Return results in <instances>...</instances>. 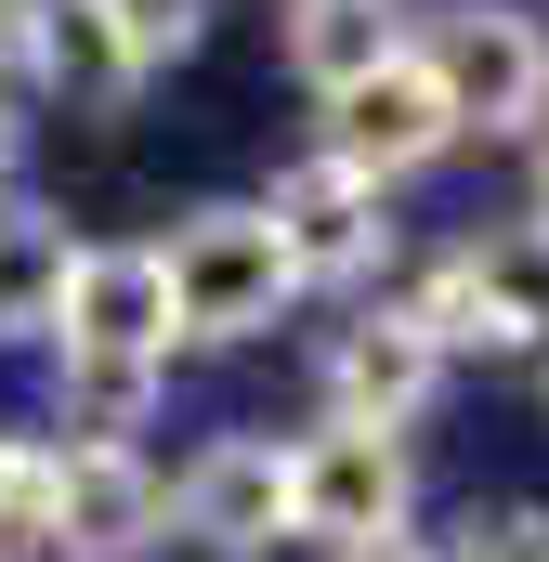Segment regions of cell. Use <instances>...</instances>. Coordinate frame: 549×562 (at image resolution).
<instances>
[{"mask_svg":"<svg viewBox=\"0 0 549 562\" xmlns=\"http://www.w3.org/2000/svg\"><path fill=\"white\" fill-rule=\"evenodd\" d=\"M157 276H170V340H249V327H274V301L301 288L262 210H197L157 249Z\"/></svg>","mask_w":549,"mask_h":562,"instance_id":"cell-1","label":"cell"},{"mask_svg":"<svg viewBox=\"0 0 549 562\" xmlns=\"http://www.w3.org/2000/svg\"><path fill=\"white\" fill-rule=\"evenodd\" d=\"M418 66H432V92H445L458 132H524V119H549V40L524 13H497V0L445 13Z\"/></svg>","mask_w":549,"mask_h":562,"instance_id":"cell-2","label":"cell"},{"mask_svg":"<svg viewBox=\"0 0 549 562\" xmlns=\"http://www.w3.org/2000/svg\"><path fill=\"white\" fill-rule=\"evenodd\" d=\"M393 510H406V458H393V431H314V445H288V537H327V550H380L393 537Z\"/></svg>","mask_w":549,"mask_h":562,"instance_id":"cell-3","label":"cell"},{"mask_svg":"<svg viewBox=\"0 0 549 562\" xmlns=\"http://www.w3.org/2000/svg\"><path fill=\"white\" fill-rule=\"evenodd\" d=\"M157 524H170V497H157V471H144L132 445H66V458H53V524H40V550H66V562H144Z\"/></svg>","mask_w":549,"mask_h":562,"instance_id":"cell-4","label":"cell"},{"mask_svg":"<svg viewBox=\"0 0 549 562\" xmlns=\"http://www.w3.org/2000/svg\"><path fill=\"white\" fill-rule=\"evenodd\" d=\"M458 144V119H445V92H432V66L418 53H393V66H367L354 92H327V157L354 170V183H393V170H432Z\"/></svg>","mask_w":549,"mask_h":562,"instance_id":"cell-5","label":"cell"},{"mask_svg":"<svg viewBox=\"0 0 549 562\" xmlns=\"http://www.w3.org/2000/svg\"><path fill=\"white\" fill-rule=\"evenodd\" d=\"M53 327H66V353H92V367H157V353H170V276H157V249H79Z\"/></svg>","mask_w":549,"mask_h":562,"instance_id":"cell-6","label":"cell"},{"mask_svg":"<svg viewBox=\"0 0 549 562\" xmlns=\"http://www.w3.org/2000/svg\"><path fill=\"white\" fill-rule=\"evenodd\" d=\"M274 249H288V276H367L380 249H393V223H380V183H354L340 157H314V170H288L262 196Z\"/></svg>","mask_w":549,"mask_h":562,"instance_id":"cell-7","label":"cell"},{"mask_svg":"<svg viewBox=\"0 0 549 562\" xmlns=\"http://www.w3.org/2000/svg\"><path fill=\"white\" fill-rule=\"evenodd\" d=\"M183 537H223V550H262L274 524H288V445L274 431H223L197 471H183Z\"/></svg>","mask_w":549,"mask_h":562,"instance_id":"cell-8","label":"cell"},{"mask_svg":"<svg viewBox=\"0 0 549 562\" xmlns=\"http://www.w3.org/2000/svg\"><path fill=\"white\" fill-rule=\"evenodd\" d=\"M432 380H445V353L418 340L406 314H354L340 340H327V393H340V419L354 431H393L432 406Z\"/></svg>","mask_w":549,"mask_h":562,"instance_id":"cell-9","label":"cell"},{"mask_svg":"<svg viewBox=\"0 0 549 562\" xmlns=\"http://www.w3.org/2000/svg\"><path fill=\"white\" fill-rule=\"evenodd\" d=\"M393 53H406L393 0H288V66H301L314 92H354V79L393 66Z\"/></svg>","mask_w":549,"mask_h":562,"instance_id":"cell-10","label":"cell"},{"mask_svg":"<svg viewBox=\"0 0 549 562\" xmlns=\"http://www.w3.org/2000/svg\"><path fill=\"white\" fill-rule=\"evenodd\" d=\"M26 66H53L79 105H119V92H132V53H119V26H105L92 0H40V40H26Z\"/></svg>","mask_w":549,"mask_h":562,"instance_id":"cell-11","label":"cell"},{"mask_svg":"<svg viewBox=\"0 0 549 562\" xmlns=\"http://www.w3.org/2000/svg\"><path fill=\"white\" fill-rule=\"evenodd\" d=\"M66 236L53 223H0V340H40L53 327V301H66Z\"/></svg>","mask_w":549,"mask_h":562,"instance_id":"cell-12","label":"cell"},{"mask_svg":"<svg viewBox=\"0 0 549 562\" xmlns=\"http://www.w3.org/2000/svg\"><path fill=\"white\" fill-rule=\"evenodd\" d=\"M144 406H157V367H92V353H66V419L92 431V445H119Z\"/></svg>","mask_w":549,"mask_h":562,"instance_id":"cell-13","label":"cell"},{"mask_svg":"<svg viewBox=\"0 0 549 562\" xmlns=\"http://www.w3.org/2000/svg\"><path fill=\"white\" fill-rule=\"evenodd\" d=\"M92 13L119 26L132 79H144V66H170V53H197V26H210V0H92Z\"/></svg>","mask_w":549,"mask_h":562,"instance_id":"cell-14","label":"cell"},{"mask_svg":"<svg viewBox=\"0 0 549 562\" xmlns=\"http://www.w3.org/2000/svg\"><path fill=\"white\" fill-rule=\"evenodd\" d=\"M53 524V458L40 445H0V550H26Z\"/></svg>","mask_w":549,"mask_h":562,"instance_id":"cell-15","label":"cell"},{"mask_svg":"<svg viewBox=\"0 0 549 562\" xmlns=\"http://www.w3.org/2000/svg\"><path fill=\"white\" fill-rule=\"evenodd\" d=\"M471 562H549V510H484L471 524Z\"/></svg>","mask_w":549,"mask_h":562,"instance_id":"cell-16","label":"cell"},{"mask_svg":"<svg viewBox=\"0 0 549 562\" xmlns=\"http://www.w3.org/2000/svg\"><path fill=\"white\" fill-rule=\"evenodd\" d=\"M26 40H40V0H0V66H26Z\"/></svg>","mask_w":549,"mask_h":562,"instance_id":"cell-17","label":"cell"},{"mask_svg":"<svg viewBox=\"0 0 549 562\" xmlns=\"http://www.w3.org/2000/svg\"><path fill=\"white\" fill-rule=\"evenodd\" d=\"M340 562H432V550H406V537H380V550H340Z\"/></svg>","mask_w":549,"mask_h":562,"instance_id":"cell-18","label":"cell"},{"mask_svg":"<svg viewBox=\"0 0 549 562\" xmlns=\"http://www.w3.org/2000/svg\"><path fill=\"white\" fill-rule=\"evenodd\" d=\"M537 223H549V157H537Z\"/></svg>","mask_w":549,"mask_h":562,"instance_id":"cell-19","label":"cell"},{"mask_svg":"<svg viewBox=\"0 0 549 562\" xmlns=\"http://www.w3.org/2000/svg\"><path fill=\"white\" fill-rule=\"evenodd\" d=\"M0 170H13V119H0Z\"/></svg>","mask_w":549,"mask_h":562,"instance_id":"cell-20","label":"cell"}]
</instances>
